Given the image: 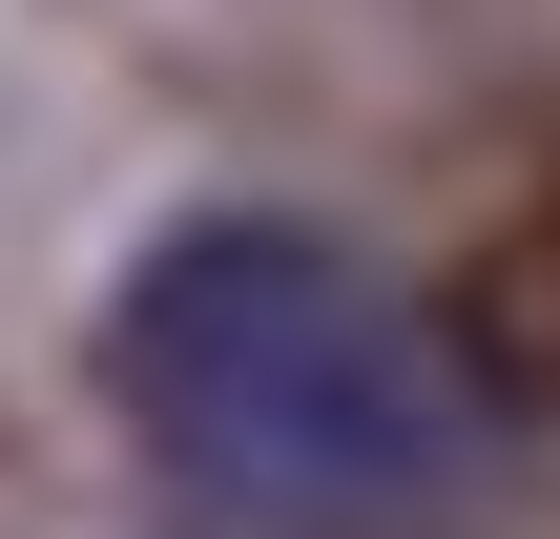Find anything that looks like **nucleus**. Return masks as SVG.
I'll return each mask as SVG.
<instances>
[{
	"label": "nucleus",
	"instance_id": "obj_1",
	"mask_svg": "<svg viewBox=\"0 0 560 539\" xmlns=\"http://www.w3.org/2000/svg\"><path fill=\"white\" fill-rule=\"evenodd\" d=\"M104 415L166 539H457L499 499L478 353L312 208H187L104 291Z\"/></svg>",
	"mask_w": 560,
	"mask_h": 539
}]
</instances>
